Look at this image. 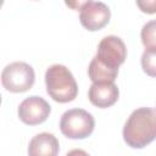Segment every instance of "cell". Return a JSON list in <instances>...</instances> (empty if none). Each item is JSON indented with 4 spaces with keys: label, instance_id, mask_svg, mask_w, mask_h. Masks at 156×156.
I'll return each instance as SVG.
<instances>
[{
    "label": "cell",
    "instance_id": "obj_1",
    "mask_svg": "<svg viewBox=\"0 0 156 156\" xmlns=\"http://www.w3.org/2000/svg\"><path fill=\"white\" fill-rule=\"evenodd\" d=\"M156 139V110L139 107L123 127V140L132 149H143Z\"/></svg>",
    "mask_w": 156,
    "mask_h": 156
},
{
    "label": "cell",
    "instance_id": "obj_2",
    "mask_svg": "<svg viewBox=\"0 0 156 156\" xmlns=\"http://www.w3.org/2000/svg\"><path fill=\"white\" fill-rule=\"evenodd\" d=\"M46 91L52 100L65 104L78 95V85L72 72L63 65H52L45 72Z\"/></svg>",
    "mask_w": 156,
    "mask_h": 156
},
{
    "label": "cell",
    "instance_id": "obj_3",
    "mask_svg": "<svg viewBox=\"0 0 156 156\" xmlns=\"http://www.w3.org/2000/svg\"><path fill=\"white\" fill-rule=\"evenodd\" d=\"M95 128V121L91 113L83 108L67 110L60 119L61 133L68 139H85Z\"/></svg>",
    "mask_w": 156,
    "mask_h": 156
},
{
    "label": "cell",
    "instance_id": "obj_4",
    "mask_svg": "<svg viewBox=\"0 0 156 156\" xmlns=\"http://www.w3.org/2000/svg\"><path fill=\"white\" fill-rule=\"evenodd\" d=\"M35 82V73L30 65L16 61L7 65L1 73L2 87L11 93H24Z\"/></svg>",
    "mask_w": 156,
    "mask_h": 156
},
{
    "label": "cell",
    "instance_id": "obj_5",
    "mask_svg": "<svg viewBox=\"0 0 156 156\" xmlns=\"http://www.w3.org/2000/svg\"><path fill=\"white\" fill-rule=\"evenodd\" d=\"M95 56L104 65L118 69V67L126 61L127 48L119 37L107 35L99 43Z\"/></svg>",
    "mask_w": 156,
    "mask_h": 156
},
{
    "label": "cell",
    "instance_id": "obj_6",
    "mask_svg": "<svg viewBox=\"0 0 156 156\" xmlns=\"http://www.w3.org/2000/svg\"><path fill=\"white\" fill-rule=\"evenodd\" d=\"M51 112V106L41 96L32 95L24 99L17 110L20 119L28 126H37L45 122Z\"/></svg>",
    "mask_w": 156,
    "mask_h": 156
},
{
    "label": "cell",
    "instance_id": "obj_7",
    "mask_svg": "<svg viewBox=\"0 0 156 156\" xmlns=\"http://www.w3.org/2000/svg\"><path fill=\"white\" fill-rule=\"evenodd\" d=\"M111 18V11L108 6L101 1H90L87 4L79 13L80 24L90 30L95 32L104 28Z\"/></svg>",
    "mask_w": 156,
    "mask_h": 156
},
{
    "label": "cell",
    "instance_id": "obj_8",
    "mask_svg": "<svg viewBox=\"0 0 156 156\" xmlns=\"http://www.w3.org/2000/svg\"><path fill=\"white\" fill-rule=\"evenodd\" d=\"M119 96L118 87L113 82H98L93 83L88 91L89 101L99 107L107 108L117 102Z\"/></svg>",
    "mask_w": 156,
    "mask_h": 156
},
{
    "label": "cell",
    "instance_id": "obj_9",
    "mask_svg": "<svg viewBox=\"0 0 156 156\" xmlns=\"http://www.w3.org/2000/svg\"><path fill=\"white\" fill-rule=\"evenodd\" d=\"M60 151L57 138L51 133H39L32 138L28 145L30 156H56Z\"/></svg>",
    "mask_w": 156,
    "mask_h": 156
},
{
    "label": "cell",
    "instance_id": "obj_10",
    "mask_svg": "<svg viewBox=\"0 0 156 156\" xmlns=\"http://www.w3.org/2000/svg\"><path fill=\"white\" fill-rule=\"evenodd\" d=\"M118 74V69L111 68L102 62L98 60L96 56L93 57V60L89 63L88 67V76L93 83L98 82H115L116 77Z\"/></svg>",
    "mask_w": 156,
    "mask_h": 156
},
{
    "label": "cell",
    "instance_id": "obj_11",
    "mask_svg": "<svg viewBox=\"0 0 156 156\" xmlns=\"http://www.w3.org/2000/svg\"><path fill=\"white\" fill-rule=\"evenodd\" d=\"M141 68L147 76L156 77V48H145L141 55Z\"/></svg>",
    "mask_w": 156,
    "mask_h": 156
},
{
    "label": "cell",
    "instance_id": "obj_12",
    "mask_svg": "<svg viewBox=\"0 0 156 156\" xmlns=\"http://www.w3.org/2000/svg\"><path fill=\"white\" fill-rule=\"evenodd\" d=\"M140 38L145 48H156V20L149 21L143 26Z\"/></svg>",
    "mask_w": 156,
    "mask_h": 156
},
{
    "label": "cell",
    "instance_id": "obj_13",
    "mask_svg": "<svg viewBox=\"0 0 156 156\" xmlns=\"http://www.w3.org/2000/svg\"><path fill=\"white\" fill-rule=\"evenodd\" d=\"M136 5L144 13H156V0H136Z\"/></svg>",
    "mask_w": 156,
    "mask_h": 156
},
{
    "label": "cell",
    "instance_id": "obj_14",
    "mask_svg": "<svg viewBox=\"0 0 156 156\" xmlns=\"http://www.w3.org/2000/svg\"><path fill=\"white\" fill-rule=\"evenodd\" d=\"M91 0H65V4L71 10H82L87 4H89Z\"/></svg>",
    "mask_w": 156,
    "mask_h": 156
}]
</instances>
